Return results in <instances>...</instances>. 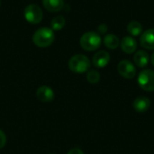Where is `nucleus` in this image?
I'll return each instance as SVG.
<instances>
[{
  "mask_svg": "<svg viewBox=\"0 0 154 154\" xmlns=\"http://www.w3.org/2000/svg\"><path fill=\"white\" fill-rule=\"evenodd\" d=\"M54 32L51 28L48 27H42L38 29L32 36L33 43L41 48L50 46L54 41Z\"/></svg>",
  "mask_w": 154,
  "mask_h": 154,
  "instance_id": "f257e3e1",
  "label": "nucleus"
},
{
  "mask_svg": "<svg viewBox=\"0 0 154 154\" xmlns=\"http://www.w3.org/2000/svg\"><path fill=\"white\" fill-rule=\"evenodd\" d=\"M79 43L83 50L87 51H93L100 47L101 37L97 32H88L81 36Z\"/></svg>",
  "mask_w": 154,
  "mask_h": 154,
  "instance_id": "f03ea898",
  "label": "nucleus"
},
{
  "mask_svg": "<svg viewBox=\"0 0 154 154\" xmlns=\"http://www.w3.org/2000/svg\"><path fill=\"white\" fill-rule=\"evenodd\" d=\"M69 68L74 73H85L90 68V61L87 56L83 54H77L70 58L69 61Z\"/></svg>",
  "mask_w": 154,
  "mask_h": 154,
  "instance_id": "7ed1b4c3",
  "label": "nucleus"
},
{
  "mask_svg": "<svg viewBox=\"0 0 154 154\" xmlns=\"http://www.w3.org/2000/svg\"><path fill=\"white\" fill-rule=\"evenodd\" d=\"M138 84L142 89L148 92L154 91V71L152 69H143L138 75Z\"/></svg>",
  "mask_w": 154,
  "mask_h": 154,
  "instance_id": "20e7f679",
  "label": "nucleus"
},
{
  "mask_svg": "<svg viewBox=\"0 0 154 154\" xmlns=\"http://www.w3.org/2000/svg\"><path fill=\"white\" fill-rule=\"evenodd\" d=\"M23 14H24L25 20L33 24L39 23L42 20V17H43L42 10L41 9L40 6L34 4H31L27 5L24 9Z\"/></svg>",
  "mask_w": 154,
  "mask_h": 154,
  "instance_id": "39448f33",
  "label": "nucleus"
},
{
  "mask_svg": "<svg viewBox=\"0 0 154 154\" xmlns=\"http://www.w3.org/2000/svg\"><path fill=\"white\" fill-rule=\"evenodd\" d=\"M117 70L123 78L127 79H132L136 75V69L134 65L127 60H121L118 63Z\"/></svg>",
  "mask_w": 154,
  "mask_h": 154,
  "instance_id": "423d86ee",
  "label": "nucleus"
},
{
  "mask_svg": "<svg viewBox=\"0 0 154 154\" xmlns=\"http://www.w3.org/2000/svg\"><path fill=\"white\" fill-rule=\"evenodd\" d=\"M109 61H110V54L106 51H97L92 59V62L94 66L99 69L105 68L109 63Z\"/></svg>",
  "mask_w": 154,
  "mask_h": 154,
  "instance_id": "0eeeda50",
  "label": "nucleus"
},
{
  "mask_svg": "<svg viewBox=\"0 0 154 154\" xmlns=\"http://www.w3.org/2000/svg\"><path fill=\"white\" fill-rule=\"evenodd\" d=\"M140 44L146 50H154V28L148 29L141 35Z\"/></svg>",
  "mask_w": 154,
  "mask_h": 154,
  "instance_id": "6e6552de",
  "label": "nucleus"
},
{
  "mask_svg": "<svg viewBox=\"0 0 154 154\" xmlns=\"http://www.w3.org/2000/svg\"><path fill=\"white\" fill-rule=\"evenodd\" d=\"M36 97L41 102L49 103L54 99V92L50 87L42 86L36 91Z\"/></svg>",
  "mask_w": 154,
  "mask_h": 154,
  "instance_id": "1a4fd4ad",
  "label": "nucleus"
},
{
  "mask_svg": "<svg viewBox=\"0 0 154 154\" xmlns=\"http://www.w3.org/2000/svg\"><path fill=\"white\" fill-rule=\"evenodd\" d=\"M120 46H121L122 51L125 53L132 54L137 49V42H136V41L133 37H131V36H125L120 42Z\"/></svg>",
  "mask_w": 154,
  "mask_h": 154,
  "instance_id": "9d476101",
  "label": "nucleus"
},
{
  "mask_svg": "<svg viewBox=\"0 0 154 154\" xmlns=\"http://www.w3.org/2000/svg\"><path fill=\"white\" fill-rule=\"evenodd\" d=\"M133 106L134 110L138 113L146 112L151 106V100L146 97H138L134 101Z\"/></svg>",
  "mask_w": 154,
  "mask_h": 154,
  "instance_id": "9b49d317",
  "label": "nucleus"
},
{
  "mask_svg": "<svg viewBox=\"0 0 154 154\" xmlns=\"http://www.w3.org/2000/svg\"><path fill=\"white\" fill-rule=\"evenodd\" d=\"M44 8L52 13L60 11L64 6V0H42Z\"/></svg>",
  "mask_w": 154,
  "mask_h": 154,
  "instance_id": "f8f14e48",
  "label": "nucleus"
},
{
  "mask_svg": "<svg viewBox=\"0 0 154 154\" xmlns=\"http://www.w3.org/2000/svg\"><path fill=\"white\" fill-rule=\"evenodd\" d=\"M149 54L145 51H138L134 56V61L139 68H145L149 63Z\"/></svg>",
  "mask_w": 154,
  "mask_h": 154,
  "instance_id": "ddd939ff",
  "label": "nucleus"
},
{
  "mask_svg": "<svg viewBox=\"0 0 154 154\" xmlns=\"http://www.w3.org/2000/svg\"><path fill=\"white\" fill-rule=\"evenodd\" d=\"M104 44L106 45V48L110 49V50H115L116 49L119 44H120V40L119 38L114 34V33H109L106 34L104 38Z\"/></svg>",
  "mask_w": 154,
  "mask_h": 154,
  "instance_id": "4468645a",
  "label": "nucleus"
},
{
  "mask_svg": "<svg viewBox=\"0 0 154 154\" xmlns=\"http://www.w3.org/2000/svg\"><path fill=\"white\" fill-rule=\"evenodd\" d=\"M127 32L132 35V36H139L142 32H143V25L141 24V23L137 22V21H131L128 24H127Z\"/></svg>",
  "mask_w": 154,
  "mask_h": 154,
  "instance_id": "2eb2a0df",
  "label": "nucleus"
},
{
  "mask_svg": "<svg viewBox=\"0 0 154 154\" xmlns=\"http://www.w3.org/2000/svg\"><path fill=\"white\" fill-rule=\"evenodd\" d=\"M66 23V20L62 15H58L54 17L51 22V27L52 31H60L61 30Z\"/></svg>",
  "mask_w": 154,
  "mask_h": 154,
  "instance_id": "dca6fc26",
  "label": "nucleus"
},
{
  "mask_svg": "<svg viewBox=\"0 0 154 154\" xmlns=\"http://www.w3.org/2000/svg\"><path fill=\"white\" fill-rule=\"evenodd\" d=\"M87 79L90 84H97L100 80V74L97 70H89L87 74Z\"/></svg>",
  "mask_w": 154,
  "mask_h": 154,
  "instance_id": "f3484780",
  "label": "nucleus"
},
{
  "mask_svg": "<svg viewBox=\"0 0 154 154\" xmlns=\"http://www.w3.org/2000/svg\"><path fill=\"white\" fill-rule=\"evenodd\" d=\"M5 143H6V136L5 133L2 130H0V149L4 148Z\"/></svg>",
  "mask_w": 154,
  "mask_h": 154,
  "instance_id": "a211bd4d",
  "label": "nucleus"
},
{
  "mask_svg": "<svg viewBox=\"0 0 154 154\" xmlns=\"http://www.w3.org/2000/svg\"><path fill=\"white\" fill-rule=\"evenodd\" d=\"M68 154H84V152L79 148H73L68 152Z\"/></svg>",
  "mask_w": 154,
  "mask_h": 154,
  "instance_id": "6ab92c4d",
  "label": "nucleus"
},
{
  "mask_svg": "<svg viewBox=\"0 0 154 154\" xmlns=\"http://www.w3.org/2000/svg\"><path fill=\"white\" fill-rule=\"evenodd\" d=\"M152 60V65L154 66V52L152 53V60Z\"/></svg>",
  "mask_w": 154,
  "mask_h": 154,
  "instance_id": "aec40b11",
  "label": "nucleus"
},
{
  "mask_svg": "<svg viewBox=\"0 0 154 154\" xmlns=\"http://www.w3.org/2000/svg\"><path fill=\"white\" fill-rule=\"evenodd\" d=\"M51 154H53V153H51Z\"/></svg>",
  "mask_w": 154,
  "mask_h": 154,
  "instance_id": "412c9836",
  "label": "nucleus"
}]
</instances>
